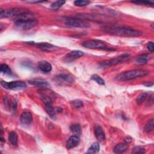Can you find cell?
<instances>
[{"label": "cell", "mask_w": 154, "mask_h": 154, "mask_svg": "<svg viewBox=\"0 0 154 154\" xmlns=\"http://www.w3.org/2000/svg\"><path fill=\"white\" fill-rule=\"evenodd\" d=\"M103 30L110 34L123 36V37H138L142 35L143 32L135 29L126 27H114L106 26L103 28Z\"/></svg>", "instance_id": "1"}, {"label": "cell", "mask_w": 154, "mask_h": 154, "mask_svg": "<svg viewBox=\"0 0 154 154\" xmlns=\"http://www.w3.org/2000/svg\"><path fill=\"white\" fill-rule=\"evenodd\" d=\"M148 74V72L144 69H134L119 73L116 76V79L119 81H127L134 79L143 78Z\"/></svg>", "instance_id": "2"}, {"label": "cell", "mask_w": 154, "mask_h": 154, "mask_svg": "<svg viewBox=\"0 0 154 154\" xmlns=\"http://www.w3.org/2000/svg\"><path fill=\"white\" fill-rule=\"evenodd\" d=\"M30 13V11L23 8H13L5 10H1L0 17L1 18H7V17H17L20 18L25 14Z\"/></svg>", "instance_id": "3"}, {"label": "cell", "mask_w": 154, "mask_h": 154, "mask_svg": "<svg viewBox=\"0 0 154 154\" xmlns=\"http://www.w3.org/2000/svg\"><path fill=\"white\" fill-rule=\"evenodd\" d=\"M82 46L88 49L111 50V48L110 49L107 46L106 43L99 40H89L85 41L82 43Z\"/></svg>", "instance_id": "4"}, {"label": "cell", "mask_w": 154, "mask_h": 154, "mask_svg": "<svg viewBox=\"0 0 154 154\" xmlns=\"http://www.w3.org/2000/svg\"><path fill=\"white\" fill-rule=\"evenodd\" d=\"M129 57V55L127 54H122L119 57H117L116 58H113L109 60H105L100 63V66L102 67H109L110 66H115L120 63H122L124 61H126L128 60Z\"/></svg>", "instance_id": "5"}, {"label": "cell", "mask_w": 154, "mask_h": 154, "mask_svg": "<svg viewBox=\"0 0 154 154\" xmlns=\"http://www.w3.org/2000/svg\"><path fill=\"white\" fill-rule=\"evenodd\" d=\"M38 24V22L34 19H19L15 22V26L19 30L29 29Z\"/></svg>", "instance_id": "6"}, {"label": "cell", "mask_w": 154, "mask_h": 154, "mask_svg": "<svg viewBox=\"0 0 154 154\" xmlns=\"http://www.w3.org/2000/svg\"><path fill=\"white\" fill-rule=\"evenodd\" d=\"M64 23L70 26L75 27V28H88L90 26V25L85 22L84 20L78 19V18H74V17H66L64 19Z\"/></svg>", "instance_id": "7"}, {"label": "cell", "mask_w": 154, "mask_h": 154, "mask_svg": "<svg viewBox=\"0 0 154 154\" xmlns=\"http://www.w3.org/2000/svg\"><path fill=\"white\" fill-rule=\"evenodd\" d=\"M1 84L4 88H6L8 90H14L23 89L26 87V83L21 81H11V82H6L4 81H1Z\"/></svg>", "instance_id": "8"}, {"label": "cell", "mask_w": 154, "mask_h": 154, "mask_svg": "<svg viewBox=\"0 0 154 154\" xmlns=\"http://www.w3.org/2000/svg\"><path fill=\"white\" fill-rule=\"evenodd\" d=\"M84 55V52L78 51V50H75V51H72L68 53L66 57H64V61L66 62H71L77 58H79V57H82Z\"/></svg>", "instance_id": "9"}, {"label": "cell", "mask_w": 154, "mask_h": 154, "mask_svg": "<svg viewBox=\"0 0 154 154\" xmlns=\"http://www.w3.org/2000/svg\"><path fill=\"white\" fill-rule=\"evenodd\" d=\"M32 122V116L31 112L25 111L22 112L20 117V122L23 126L29 125Z\"/></svg>", "instance_id": "10"}, {"label": "cell", "mask_w": 154, "mask_h": 154, "mask_svg": "<svg viewBox=\"0 0 154 154\" xmlns=\"http://www.w3.org/2000/svg\"><path fill=\"white\" fill-rule=\"evenodd\" d=\"M28 83L33 85L42 87L43 88H48L50 87V84L46 80L40 78L30 79L28 81Z\"/></svg>", "instance_id": "11"}, {"label": "cell", "mask_w": 154, "mask_h": 154, "mask_svg": "<svg viewBox=\"0 0 154 154\" xmlns=\"http://www.w3.org/2000/svg\"><path fill=\"white\" fill-rule=\"evenodd\" d=\"M94 134H95V136H96L97 140L99 142L102 143V142H103L105 141V140H106L105 134V132L101 126H100L99 125H96L94 127Z\"/></svg>", "instance_id": "12"}, {"label": "cell", "mask_w": 154, "mask_h": 154, "mask_svg": "<svg viewBox=\"0 0 154 154\" xmlns=\"http://www.w3.org/2000/svg\"><path fill=\"white\" fill-rule=\"evenodd\" d=\"M80 141V139L79 136L74 135L71 136L67 141L66 143V148L68 149H70L77 146Z\"/></svg>", "instance_id": "13"}, {"label": "cell", "mask_w": 154, "mask_h": 154, "mask_svg": "<svg viewBox=\"0 0 154 154\" xmlns=\"http://www.w3.org/2000/svg\"><path fill=\"white\" fill-rule=\"evenodd\" d=\"M55 78L57 79V81L61 82H66V83H72L74 82V78L73 77L69 75V74H66V73H62L57 75Z\"/></svg>", "instance_id": "14"}, {"label": "cell", "mask_w": 154, "mask_h": 154, "mask_svg": "<svg viewBox=\"0 0 154 154\" xmlns=\"http://www.w3.org/2000/svg\"><path fill=\"white\" fill-rule=\"evenodd\" d=\"M37 45L39 49L46 51H54L58 48L57 46L49 43H39Z\"/></svg>", "instance_id": "15"}, {"label": "cell", "mask_w": 154, "mask_h": 154, "mask_svg": "<svg viewBox=\"0 0 154 154\" xmlns=\"http://www.w3.org/2000/svg\"><path fill=\"white\" fill-rule=\"evenodd\" d=\"M38 69L43 73H49L52 70L51 64L46 61H41L38 64Z\"/></svg>", "instance_id": "16"}, {"label": "cell", "mask_w": 154, "mask_h": 154, "mask_svg": "<svg viewBox=\"0 0 154 154\" xmlns=\"http://www.w3.org/2000/svg\"><path fill=\"white\" fill-rule=\"evenodd\" d=\"M150 58V55L149 54H141L135 58V63L139 65H143L146 64Z\"/></svg>", "instance_id": "17"}, {"label": "cell", "mask_w": 154, "mask_h": 154, "mask_svg": "<svg viewBox=\"0 0 154 154\" xmlns=\"http://www.w3.org/2000/svg\"><path fill=\"white\" fill-rule=\"evenodd\" d=\"M128 149V146L126 143H119L114 148V152L116 153H122Z\"/></svg>", "instance_id": "18"}, {"label": "cell", "mask_w": 154, "mask_h": 154, "mask_svg": "<svg viewBox=\"0 0 154 154\" xmlns=\"http://www.w3.org/2000/svg\"><path fill=\"white\" fill-rule=\"evenodd\" d=\"M70 129L75 135L79 136L82 133V129L79 124H73L70 126Z\"/></svg>", "instance_id": "19"}, {"label": "cell", "mask_w": 154, "mask_h": 154, "mask_svg": "<svg viewBox=\"0 0 154 154\" xmlns=\"http://www.w3.org/2000/svg\"><path fill=\"white\" fill-rule=\"evenodd\" d=\"M99 143L98 142H94L88 148L87 153H96L99 151Z\"/></svg>", "instance_id": "20"}, {"label": "cell", "mask_w": 154, "mask_h": 154, "mask_svg": "<svg viewBox=\"0 0 154 154\" xmlns=\"http://www.w3.org/2000/svg\"><path fill=\"white\" fill-rule=\"evenodd\" d=\"M8 140L10 143L13 146H16L17 143V135L14 131L10 132L8 135Z\"/></svg>", "instance_id": "21"}, {"label": "cell", "mask_w": 154, "mask_h": 154, "mask_svg": "<svg viewBox=\"0 0 154 154\" xmlns=\"http://www.w3.org/2000/svg\"><path fill=\"white\" fill-rule=\"evenodd\" d=\"M45 109L46 112L51 116V117H53L55 116V111L54 109V108H53V106H52L51 103H45Z\"/></svg>", "instance_id": "22"}, {"label": "cell", "mask_w": 154, "mask_h": 154, "mask_svg": "<svg viewBox=\"0 0 154 154\" xmlns=\"http://www.w3.org/2000/svg\"><path fill=\"white\" fill-rule=\"evenodd\" d=\"M154 128V122L153 119H151L148 121L144 127V131L146 132H149L153 131Z\"/></svg>", "instance_id": "23"}, {"label": "cell", "mask_w": 154, "mask_h": 154, "mask_svg": "<svg viewBox=\"0 0 154 154\" xmlns=\"http://www.w3.org/2000/svg\"><path fill=\"white\" fill-rule=\"evenodd\" d=\"M0 70H1V72L4 74H7V75L11 74V70L10 67L6 64H2L0 67Z\"/></svg>", "instance_id": "24"}, {"label": "cell", "mask_w": 154, "mask_h": 154, "mask_svg": "<svg viewBox=\"0 0 154 154\" xmlns=\"http://www.w3.org/2000/svg\"><path fill=\"white\" fill-rule=\"evenodd\" d=\"M66 1H57L54 2V3H52L51 5V8L52 10H57L58 8H60L63 5H64L65 4Z\"/></svg>", "instance_id": "25"}, {"label": "cell", "mask_w": 154, "mask_h": 154, "mask_svg": "<svg viewBox=\"0 0 154 154\" xmlns=\"http://www.w3.org/2000/svg\"><path fill=\"white\" fill-rule=\"evenodd\" d=\"M147 97V94L146 93H142V94H140L136 99L137 103L138 105H141V103H143L144 102V100H146Z\"/></svg>", "instance_id": "26"}, {"label": "cell", "mask_w": 154, "mask_h": 154, "mask_svg": "<svg viewBox=\"0 0 154 154\" xmlns=\"http://www.w3.org/2000/svg\"><path fill=\"white\" fill-rule=\"evenodd\" d=\"M91 79L93 81H94L95 82H96L97 84H100V85H104L105 84L104 80L97 75H93L91 76Z\"/></svg>", "instance_id": "27"}, {"label": "cell", "mask_w": 154, "mask_h": 154, "mask_svg": "<svg viewBox=\"0 0 154 154\" xmlns=\"http://www.w3.org/2000/svg\"><path fill=\"white\" fill-rule=\"evenodd\" d=\"M70 103L72 106L76 108H80L83 106V102L80 100H73Z\"/></svg>", "instance_id": "28"}, {"label": "cell", "mask_w": 154, "mask_h": 154, "mask_svg": "<svg viewBox=\"0 0 154 154\" xmlns=\"http://www.w3.org/2000/svg\"><path fill=\"white\" fill-rule=\"evenodd\" d=\"M132 152L134 153H144L146 152V150L141 146H135L132 148Z\"/></svg>", "instance_id": "29"}, {"label": "cell", "mask_w": 154, "mask_h": 154, "mask_svg": "<svg viewBox=\"0 0 154 154\" xmlns=\"http://www.w3.org/2000/svg\"><path fill=\"white\" fill-rule=\"evenodd\" d=\"M89 1H75L74 4L76 6L79 7H84L87 5L88 4H90Z\"/></svg>", "instance_id": "30"}, {"label": "cell", "mask_w": 154, "mask_h": 154, "mask_svg": "<svg viewBox=\"0 0 154 154\" xmlns=\"http://www.w3.org/2000/svg\"><path fill=\"white\" fill-rule=\"evenodd\" d=\"M132 2L135 3V4H144L147 5H153V2L152 1H132Z\"/></svg>", "instance_id": "31"}, {"label": "cell", "mask_w": 154, "mask_h": 154, "mask_svg": "<svg viewBox=\"0 0 154 154\" xmlns=\"http://www.w3.org/2000/svg\"><path fill=\"white\" fill-rule=\"evenodd\" d=\"M147 49L150 51V52H153L154 51V46H153V43L152 42H150L147 43Z\"/></svg>", "instance_id": "32"}, {"label": "cell", "mask_w": 154, "mask_h": 154, "mask_svg": "<svg viewBox=\"0 0 154 154\" xmlns=\"http://www.w3.org/2000/svg\"><path fill=\"white\" fill-rule=\"evenodd\" d=\"M153 82H144L143 83V85L146 86V87H151L153 85Z\"/></svg>", "instance_id": "33"}, {"label": "cell", "mask_w": 154, "mask_h": 154, "mask_svg": "<svg viewBox=\"0 0 154 154\" xmlns=\"http://www.w3.org/2000/svg\"><path fill=\"white\" fill-rule=\"evenodd\" d=\"M132 138L130 137H126L125 138V143H131V141H132Z\"/></svg>", "instance_id": "34"}]
</instances>
